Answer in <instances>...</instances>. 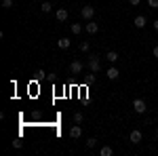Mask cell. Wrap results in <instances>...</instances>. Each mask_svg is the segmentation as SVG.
Listing matches in <instances>:
<instances>
[{"mask_svg":"<svg viewBox=\"0 0 158 156\" xmlns=\"http://www.w3.org/2000/svg\"><path fill=\"white\" fill-rule=\"evenodd\" d=\"M86 65H89V70H91L93 74H97L99 70H101V61H99L97 55H91V57H89V61H86Z\"/></svg>","mask_w":158,"mask_h":156,"instance_id":"cell-1","label":"cell"},{"mask_svg":"<svg viewBox=\"0 0 158 156\" xmlns=\"http://www.w3.org/2000/svg\"><path fill=\"white\" fill-rule=\"evenodd\" d=\"M133 110L137 112V114H146V112H148V103H146V99H141V97L133 99Z\"/></svg>","mask_w":158,"mask_h":156,"instance_id":"cell-2","label":"cell"},{"mask_svg":"<svg viewBox=\"0 0 158 156\" xmlns=\"http://www.w3.org/2000/svg\"><path fill=\"white\" fill-rule=\"evenodd\" d=\"M80 17L86 19V21H91L93 17H95V6H91V4H85L82 9H80Z\"/></svg>","mask_w":158,"mask_h":156,"instance_id":"cell-3","label":"cell"},{"mask_svg":"<svg viewBox=\"0 0 158 156\" xmlns=\"http://www.w3.org/2000/svg\"><path fill=\"white\" fill-rule=\"evenodd\" d=\"M82 70H85V63L80 59H74L72 63H70V74H74V76H80Z\"/></svg>","mask_w":158,"mask_h":156,"instance_id":"cell-4","label":"cell"},{"mask_svg":"<svg viewBox=\"0 0 158 156\" xmlns=\"http://www.w3.org/2000/svg\"><path fill=\"white\" fill-rule=\"evenodd\" d=\"M141 139H143V133L139 131V129H133V131L129 133V141L131 144H141Z\"/></svg>","mask_w":158,"mask_h":156,"instance_id":"cell-5","label":"cell"},{"mask_svg":"<svg viewBox=\"0 0 158 156\" xmlns=\"http://www.w3.org/2000/svg\"><path fill=\"white\" fill-rule=\"evenodd\" d=\"M80 135H82V127H80L78 122H74L72 127H70V137H72V139H78Z\"/></svg>","mask_w":158,"mask_h":156,"instance_id":"cell-6","label":"cell"},{"mask_svg":"<svg viewBox=\"0 0 158 156\" xmlns=\"http://www.w3.org/2000/svg\"><path fill=\"white\" fill-rule=\"evenodd\" d=\"M85 30L89 32V34H91V36H93V34H97V32H99V23H97V21H93V19H91V21H86Z\"/></svg>","mask_w":158,"mask_h":156,"instance_id":"cell-7","label":"cell"},{"mask_svg":"<svg viewBox=\"0 0 158 156\" xmlns=\"http://www.w3.org/2000/svg\"><path fill=\"white\" fill-rule=\"evenodd\" d=\"M55 17H57V21H68V17H70V13H68V9H57L55 11Z\"/></svg>","mask_w":158,"mask_h":156,"instance_id":"cell-8","label":"cell"},{"mask_svg":"<svg viewBox=\"0 0 158 156\" xmlns=\"http://www.w3.org/2000/svg\"><path fill=\"white\" fill-rule=\"evenodd\" d=\"M106 76H108L110 80H118L120 72H118V68H116V65H112V68H108V70H106Z\"/></svg>","mask_w":158,"mask_h":156,"instance_id":"cell-9","label":"cell"},{"mask_svg":"<svg viewBox=\"0 0 158 156\" xmlns=\"http://www.w3.org/2000/svg\"><path fill=\"white\" fill-rule=\"evenodd\" d=\"M146 23H148V19L143 17V15H137V17L133 19V25L137 27V30H141V27H146Z\"/></svg>","mask_w":158,"mask_h":156,"instance_id":"cell-10","label":"cell"},{"mask_svg":"<svg viewBox=\"0 0 158 156\" xmlns=\"http://www.w3.org/2000/svg\"><path fill=\"white\" fill-rule=\"evenodd\" d=\"M106 59H108L110 63H116V61L120 59V55H118L116 51H108V53H106Z\"/></svg>","mask_w":158,"mask_h":156,"instance_id":"cell-11","label":"cell"},{"mask_svg":"<svg viewBox=\"0 0 158 156\" xmlns=\"http://www.w3.org/2000/svg\"><path fill=\"white\" fill-rule=\"evenodd\" d=\"M70 44H72V40H70V38H65V36L57 40V47L63 48V51H65V48H70Z\"/></svg>","mask_w":158,"mask_h":156,"instance_id":"cell-12","label":"cell"},{"mask_svg":"<svg viewBox=\"0 0 158 156\" xmlns=\"http://www.w3.org/2000/svg\"><path fill=\"white\" fill-rule=\"evenodd\" d=\"M40 11H42V13H51V11H53V4L47 2V0H42V2H40Z\"/></svg>","mask_w":158,"mask_h":156,"instance_id":"cell-13","label":"cell"},{"mask_svg":"<svg viewBox=\"0 0 158 156\" xmlns=\"http://www.w3.org/2000/svg\"><path fill=\"white\" fill-rule=\"evenodd\" d=\"M112 154H114V148H110V145H103L99 150V156H112Z\"/></svg>","mask_w":158,"mask_h":156,"instance_id":"cell-14","label":"cell"},{"mask_svg":"<svg viewBox=\"0 0 158 156\" xmlns=\"http://www.w3.org/2000/svg\"><path fill=\"white\" fill-rule=\"evenodd\" d=\"M70 30H72V34H76V36H78V34L82 32V23H72V27H70Z\"/></svg>","mask_w":158,"mask_h":156,"instance_id":"cell-15","label":"cell"},{"mask_svg":"<svg viewBox=\"0 0 158 156\" xmlns=\"http://www.w3.org/2000/svg\"><path fill=\"white\" fill-rule=\"evenodd\" d=\"M89 51H91V42L82 40V42H80V53H89Z\"/></svg>","mask_w":158,"mask_h":156,"instance_id":"cell-16","label":"cell"},{"mask_svg":"<svg viewBox=\"0 0 158 156\" xmlns=\"http://www.w3.org/2000/svg\"><path fill=\"white\" fill-rule=\"evenodd\" d=\"M13 6H15V2H13V0H2V9H6V11H9V9H13Z\"/></svg>","mask_w":158,"mask_h":156,"instance_id":"cell-17","label":"cell"},{"mask_svg":"<svg viewBox=\"0 0 158 156\" xmlns=\"http://www.w3.org/2000/svg\"><path fill=\"white\" fill-rule=\"evenodd\" d=\"M82 120H85V116H82V112H76V114H74V122H78V124H80Z\"/></svg>","mask_w":158,"mask_h":156,"instance_id":"cell-18","label":"cell"},{"mask_svg":"<svg viewBox=\"0 0 158 156\" xmlns=\"http://www.w3.org/2000/svg\"><path fill=\"white\" fill-rule=\"evenodd\" d=\"M95 145H97V139L95 137H89L86 139V148H95Z\"/></svg>","mask_w":158,"mask_h":156,"instance_id":"cell-19","label":"cell"},{"mask_svg":"<svg viewBox=\"0 0 158 156\" xmlns=\"http://www.w3.org/2000/svg\"><path fill=\"white\" fill-rule=\"evenodd\" d=\"M13 148H17V150L23 148V141H21V139H15V141H13Z\"/></svg>","mask_w":158,"mask_h":156,"instance_id":"cell-20","label":"cell"},{"mask_svg":"<svg viewBox=\"0 0 158 156\" xmlns=\"http://www.w3.org/2000/svg\"><path fill=\"white\" fill-rule=\"evenodd\" d=\"M148 4H150L152 9H158V0H148Z\"/></svg>","mask_w":158,"mask_h":156,"instance_id":"cell-21","label":"cell"},{"mask_svg":"<svg viewBox=\"0 0 158 156\" xmlns=\"http://www.w3.org/2000/svg\"><path fill=\"white\" fill-rule=\"evenodd\" d=\"M152 55H154V57H156V59H158V44H156V47H154V48H152Z\"/></svg>","mask_w":158,"mask_h":156,"instance_id":"cell-22","label":"cell"},{"mask_svg":"<svg viewBox=\"0 0 158 156\" xmlns=\"http://www.w3.org/2000/svg\"><path fill=\"white\" fill-rule=\"evenodd\" d=\"M129 2H131V6H137V4H139L141 0H129Z\"/></svg>","mask_w":158,"mask_h":156,"instance_id":"cell-23","label":"cell"},{"mask_svg":"<svg viewBox=\"0 0 158 156\" xmlns=\"http://www.w3.org/2000/svg\"><path fill=\"white\" fill-rule=\"evenodd\" d=\"M154 30H156V32H158V19H156V21H154Z\"/></svg>","mask_w":158,"mask_h":156,"instance_id":"cell-24","label":"cell"},{"mask_svg":"<svg viewBox=\"0 0 158 156\" xmlns=\"http://www.w3.org/2000/svg\"><path fill=\"white\" fill-rule=\"evenodd\" d=\"M156 144H158V133H156Z\"/></svg>","mask_w":158,"mask_h":156,"instance_id":"cell-25","label":"cell"},{"mask_svg":"<svg viewBox=\"0 0 158 156\" xmlns=\"http://www.w3.org/2000/svg\"><path fill=\"white\" fill-rule=\"evenodd\" d=\"M40 2H42V0H40Z\"/></svg>","mask_w":158,"mask_h":156,"instance_id":"cell-26","label":"cell"}]
</instances>
